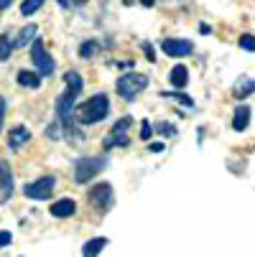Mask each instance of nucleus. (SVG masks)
I'll return each instance as SVG.
<instances>
[{
    "instance_id": "f257e3e1",
    "label": "nucleus",
    "mask_w": 255,
    "mask_h": 257,
    "mask_svg": "<svg viewBox=\"0 0 255 257\" xmlns=\"http://www.w3.org/2000/svg\"><path fill=\"white\" fill-rule=\"evenodd\" d=\"M64 82H66V92L56 99V115H59V122L64 125V130H66L69 138H71V135L82 138L79 130L71 127V120H74V104H77V99H79V94H82V77L77 74V71H66Z\"/></svg>"
},
{
    "instance_id": "f03ea898",
    "label": "nucleus",
    "mask_w": 255,
    "mask_h": 257,
    "mask_svg": "<svg viewBox=\"0 0 255 257\" xmlns=\"http://www.w3.org/2000/svg\"><path fill=\"white\" fill-rule=\"evenodd\" d=\"M107 115H110V99H107L105 92H100V94H92V97L77 109L74 120H77L79 125H97V122H102Z\"/></svg>"
},
{
    "instance_id": "7ed1b4c3",
    "label": "nucleus",
    "mask_w": 255,
    "mask_h": 257,
    "mask_svg": "<svg viewBox=\"0 0 255 257\" xmlns=\"http://www.w3.org/2000/svg\"><path fill=\"white\" fill-rule=\"evenodd\" d=\"M105 168H107V158H102V156H82V158L74 161V181L82 186V183H87L92 176H97Z\"/></svg>"
},
{
    "instance_id": "20e7f679",
    "label": "nucleus",
    "mask_w": 255,
    "mask_h": 257,
    "mask_svg": "<svg viewBox=\"0 0 255 257\" xmlns=\"http://www.w3.org/2000/svg\"><path fill=\"white\" fill-rule=\"evenodd\" d=\"M145 87H148V77L145 74H123L120 79H118V94L123 97V99H135Z\"/></svg>"
},
{
    "instance_id": "39448f33",
    "label": "nucleus",
    "mask_w": 255,
    "mask_h": 257,
    "mask_svg": "<svg viewBox=\"0 0 255 257\" xmlns=\"http://www.w3.org/2000/svg\"><path fill=\"white\" fill-rule=\"evenodd\" d=\"M54 186H56V178H54V176H41V178L26 183L23 194H26L28 199H33V201H46V199L51 196Z\"/></svg>"
},
{
    "instance_id": "423d86ee",
    "label": "nucleus",
    "mask_w": 255,
    "mask_h": 257,
    "mask_svg": "<svg viewBox=\"0 0 255 257\" xmlns=\"http://www.w3.org/2000/svg\"><path fill=\"white\" fill-rule=\"evenodd\" d=\"M87 201H90V206H95V209H100V211H107L113 206V201H115V194H113V186L110 183H95V186L90 189V194H87Z\"/></svg>"
},
{
    "instance_id": "0eeeda50",
    "label": "nucleus",
    "mask_w": 255,
    "mask_h": 257,
    "mask_svg": "<svg viewBox=\"0 0 255 257\" xmlns=\"http://www.w3.org/2000/svg\"><path fill=\"white\" fill-rule=\"evenodd\" d=\"M130 117H120L118 122H115V127L110 130V135L105 138V151H110V148H125V145L130 143V138H128V127H130Z\"/></svg>"
},
{
    "instance_id": "6e6552de",
    "label": "nucleus",
    "mask_w": 255,
    "mask_h": 257,
    "mask_svg": "<svg viewBox=\"0 0 255 257\" xmlns=\"http://www.w3.org/2000/svg\"><path fill=\"white\" fill-rule=\"evenodd\" d=\"M31 59H33V64H36V69H39L41 77H51V74H54V59L46 54L44 41H39V39L33 41V46H31Z\"/></svg>"
},
{
    "instance_id": "1a4fd4ad",
    "label": "nucleus",
    "mask_w": 255,
    "mask_h": 257,
    "mask_svg": "<svg viewBox=\"0 0 255 257\" xmlns=\"http://www.w3.org/2000/svg\"><path fill=\"white\" fill-rule=\"evenodd\" d=\"M161 49H163V54L176 56V59H184V56L194 54V44L187 41V39H163L161 41Z\"/></svg>"
},
{
    "instance_id": "9d476101",
    "label": "nucleus",
    "mask_w": 255,
    "mask_h": 257,
    "mask_svg": "<svg viewBox=\"0 0 255 257\" xmlns=\"http://www.w3.org/2000/svg\"><path fill=\"white\" fill-rule=\"evenodd\" d=\"M13 196V173L6 161H0V204H6Z\"/></svg>"
},
{
    "instance_id": "9b49d317",
    "label": "nucleus",
    "mask_w": 255,
    "mask_h": 257,
    "mask_svg": "<svg viewBox=\"0 0 255 257\" xmlns=\"http://www.w3.org/2000/svg\"><path fill=\"white\" fill-rule=\"evenodd\" d=\"M74 211H77V204L71 199H59L51 204V216L56 219H69V216H74Z\"/></svg>"
},
{
    "instance_id": "f8f14e48",
    "label": "nucleus",
    "mask_w": 255,
    "mask_h": 257,
    "mask_svg": "<svg viewBox=\"0 0 255 257\" xmlns=\"http://www.w3.org/2000/svg\"><path fill=\"white\" fill-rule=\"evenodd\" d=\"M107 237H92L90 242H84V247H82V257H100V252L107 247Z\"/></svg>"
},
{
    "instance_id": "ddd939ff",
    "label": "nucleus",
    "mask_w": 255,
    "mask_h": 257,
    "mask_svg": "<svg viewBox=\"0 0 255 257\" xmlns=\"http://www.w3.org/2000/svg\"><path fill=\"white\" fill-rule=\"evenodd\" d=\"M247 122H250V107L242 104V107H237L232 112V127L237 133H242V130H247Z\"/></svg>"
},
{
    "instance_id": "4468645a",
    "label": "nucleus",
    "mask_w": 255,
    "mask_h": 257,
    "mask_svg": "<svg viewBox=\"0 0 255 257\" xmlns=\"http://www.w3.org/2000/svg\"><path fill=\"white\" fill-rule=\"evenodd\" d=\"M28 140H31V133H28L23 125H18V127H13L11 135H8V148H21V145L28 143Z\"/></svg>"
},
{
    "instance_id": "2eb2a0df",
    "label": "nucleus",
    "mask_w": 255,
    "mask_h": 257,
    "mask_svg": "<svg viewBox=\"0 0 255 257\" xmlns=\"http://www.w3.org/2000/svg\"><path fill=\"white\" fill-rule=\"evenodd\" d=\"M168 79H171V84L174 87H179V89H184L187 87V82H189V69L187 66H174L171 69V74H168Z\"/></svg>"
},
{
    "instance_id": "dca6fc26",
    "label": "nucleus",
    "mask_w": 255,
    "mask_h": 257,
    "mask_svg": "<svg viewBox=\"0 0 255 257\" xmlns=\"http://www.w3.org/2000/svg\"><path fill=\"white\" fill-rule=\"evenodd\" d=\"M232 92H235V97H240V99H245V97L255 94V79H250V77H240Z\"/></svg>"
},
{
    "instance_id": "f3484780",
    "label": "nucleus",
    "mask_w": 255,
    "mask_h": 257,
    "mask_svg": "<svg viewBox=\"0 0 255 257\" xmlns=\"http://www.w3.org/2000/svg\"><path fill=\"white\" fill-rule=\"evenodd\" d=\"M18 84L21 87H31L36 89L41 84V74H31V71H18Z\"/></svg>"
},
{
    "instance_id": "a211bd4d",
    "label": "nucleus",
    "mask_w": 255,
    "mask_h": 257,
    "mask_svg": "<svg viewBox=\"0 0 255 257\" xmlns=\"http://www.w3.org/2000/svg\"><path fill=\"white\" fill-rule=\"evenodd\" d=\"M13 41H11V36H0V61H8L11 59V54H13Z\"/></svg>"
},
{
    "instance_id": "6ab92c4d",
    "label": "nucleus",
    "mask_w": 255,
    "mask_h": 257,
    "mask_svg": "<svg viewBox=\"0 0 255 257\" xmlns=\"http://www.w3.org/2000/svg\"><path fill=\"white\" fill-rule=\"evenodd\" d=\"M36 33H39V28H36L33 23H31V26H26V28L21 31V36H18L16 46H28V44H31V39H36Z\"/></svg>"
},
{
    "instance_id": "aec40b11",
    "label": "nucleus",
    "mask_w": 255,
    "mask_h": 257,
    "mask_svg": "<svg viewBox=\"0 0 255 257\" xmlns=\"http://www.w3.org/2000/svg\"><path fill=\"white\" fill-rule=\"evenodd\" d=\"M44 3H46V0H23V6H21V16L31 18V16H33L36 11H39Z\"/></svg>"
},
{
    "instance_id": "412c9836",
    "label": "nucleus",
    "mask_w": 255,
    "mask_h": 257,
    "mask_svg": "<svg viewBox=\"0 0 255 257\" xmlns=\"http://www.w3.org/2000/svg\"><path fill=\"white\" fill-rule=\"evenodd\" d=\"M97 51H100V44L97 41H84L79 46V56L82 59H92V56H97Z\"/></svg>"
},
{
    "instance_id": "4be33fe9",
    "label": "nucleus",
    "mask_w": 255,
    "mask_h": 257,
    "mask_svg": "<svg viewBox=\"0 0 255 257\" xmlns=\"http://www.w3.org/2000/svg\"><path fill=\"white\" fill-rule=\"evenodd\" d=\"M240 49H245V51H255V36L242 33V36H240Z\"/></svg>"
},
{
    "instance_id": "5701e85b",
    "label": "nucleus",
    "mask_w": 255,
    "mask_h": 257,
    "mask_svg": "<svg viewBox=\"0 0 255 257\" xmlns=\"http://www.w3.org/2000/svg\"><path fill=\"white\" fill-rule=\"evenodd\" d=\"M163 97H176V99H179L181 104H187V107H194V99H192V97H187V94H181V92H179V94H174V92H163Z\"/></svg>"
},
{
    "instance_id": "b1692460",
    "label": "nucleus",
    "mask_w": 255,
    "mask_h": 257,
    "mask_svg": "<svg viewBox=\"0 0 255 257\" xmlns=\"http://www.w3.org/2000/svg\"><path fill=\"white\" fill-rule=\"evenodd\" d=\"M156 130H158V133H163L166 138L176 135V127H174V125H168V122H158V125H156Z\"/></svg>"
},
{
    "instance_id": "393cba45",
    "label": "nucleus",
    "mask_w": 255,
    "mask_h": 257,
    "mask_svg": "<svg viewBox=\"0 0 255 257\" xmlns=\"http://www.w3.org/2000/svg\"><path fill=\"white\" fill-rule=\"evenodd\" d=\"M140 138H143V140H151V122H148V120L140 122Z\"/></svg>"
},
{
    "instance_id": "a878e982",
    "label": "nucleus",
    "mask_w": 255,
    "mask_h": 257,
    "mask_svg": "<svg viewBox=\"0 0 255 257\" xmlns=\"http://www.w3.org/2000/svg\"><path fill=\"white\" fill-rule=\"evenodd\" d=\"M59 125H61V122H54V125H49V127H46V135H49L51 140H56V138H59Z\"/></svg>"
},
{
    "instance_id": "bb28decb",
    "label": "nucleus",
    "mask_w": 255,
    "mask_h": 257,
    "mask_svg": "<svg viewBox=\"0 0 255 257\" xmlns=\"http://www.w3.org/2000/svg\"><path fill=\"white\" fill-rule=\"evenodd\" d=\"M11 239H13V234H11V232H6V229L0 232V247H6V244H11Z\"/></svg>"
},
{
    "instance_id": "cd10ccee",
    "label": "nucleus",
    "mask_w": 255,
    "mask_h": 257,
    "mask_svg": "<svg viewBox=\"0 0 255 257\" xmlns=\"http://www.w3.org/2000/svg\"><path fill=\"white\" fill-rule=\"evenodd\" d=\"M143 49H145V56H148V61H156V54H153L151 44H143Z\"/></svg>"
},
{
    "instance_id": "c85d7f7f",
    "label": "nucleus",
    "mask_w": 255,
    "mask_h": 257,
    "mask_svg": "<svg viewBox=\"0 0 255 257\" xmlns=\"http://www.w3.org/2000/svg\"><path fill=\"white\" fill-rule=\"evenodd\" d=\"M163 151V143H153L151 145V153H161Z\"/></svg>"
},
{
    "instance_id": "c756f323",
    "label": "nucleus",
    "mask_w": 255,
    "mask_h": 257,
    "mask_svg": "<svg viewBox=\"0 0 255 257\" xmlns=\"http://www.w3.org/2000/svg\"><path fill=\"white\" fill-rule=\"evenodd\" d=\"M3 115H6V99L0 97V122H3Z\"/></svg>"
},
{
    "instance_id": "7c9ffc66",
    "label": "nucleus",
    "mask_w": 255,
    "mask_h": 257,
    "mask_svg": "<svg viewBox=\"0 0 255 257\" xmlns=\"http://www.w3.org/2000/svg\"><path fill=\"white\" fill-rule=\"evenodd\" d=\"M11 3H13V0H0V11H6V8H11Z\"/></svg>"
},
{
    "instance_id": "2f4dec72",
    "label": "nucleus",
    "mask_w": 255,
    "mask_h": 257,
    "mask_svg": "<svg viewBox=\"0 0 255 257\" xmlns=\"http://www.w3.org/2000/svg\"><path fill=\"white\" fill-rule=\"evenodd\" d=\"M56 3H59L61 8H69V6H71V3H69V0H56Z\"/></svg>"
},
{
    "instance_id": "473e14b6",
    "label": "nucleus",
    "mask_w": 255,
    "mask_h": 257,
    "mask_svg": "<svg viewBox=\"0 0 255 257\" xmlns=\"http://www.w3.org/2000/svg\"><path fill=\"white\" fill-rule=\"evenodd\" d=\"M69 3H71V6H84L87 0H69Z\"/></svg>"
},
{
    "instance_id": "72a5a7b5",
    "label": "nucleus",
    "mask_w": 255,
    "mask_h": 257,
    "mask_svg": "<svg viewBox=\"0 0 255 257\" xmlns=\"http://www.w3.org/2000/svg\"><path fill=\"white\" fill-rule=\"evenodd\" d=\"M140 3H143V6H148V8H151V6L156 3V0H140Z\"/></svg>"
}]
</instances>
